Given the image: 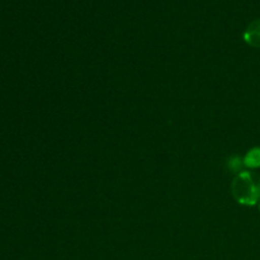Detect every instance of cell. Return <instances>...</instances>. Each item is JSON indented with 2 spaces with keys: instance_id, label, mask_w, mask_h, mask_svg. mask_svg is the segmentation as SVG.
Returning <instances> with one entry per match:
<instances>
[{
  "instance_id": "cell-1",
  "label": "cell",
  "mask_w": 260,
  "mask_h": 260,
  "mask_svg": "<svg viewBox=\"0 0 260 260\" xmlns=\"http://www.w3.org/2000/svg\"><path fill=\"white\" fill-rule=\"evenodd\" d=\"M231 194L243 206L258 205L260 202V177L253 172L243 170L235 175L231 183Z\"/></svg>"
},
{
  "instance_id": "cell-2",
  "label": "cell",
  "mask_w": 260,
  "mask_h": 260,
  "mask_svg": "<svg viewBox=\"0 0 260 260\" xmlns=\"http://www.w3.org/2000/svg\"><path fill=\"white\" fill-rule=\"evenodd\" d=\"M244 41L254 48H260V18L253 20L243 35Z\"/></svg>"
},
{
  "instance_id": "cell-3",
  "label": "cell",
  "mask_w": 260,
  "mask_h": 260,
  "mask_svg": "<svg viewBox=\"0 0 260 260\" xmlns=\"http://www.w3.org/2000/svg\"><path fill=\"white\" fill-rule=\"evenodd\" d=\"M244 165L250 169H256L260 168V146L253 147L246 152V155L243 159Z\"/></svg>"
},
{
  "instance_id": "cell-4",
  "label": "cell",
  "mask_w": 260,
  "mask_h": 260,
  "mask_svg": "<svg viewBox=\"0 0 260 260\" xmlns=\"http://www.w3.org/2000/svg\"><path fill=\"white\" fill-rule=\"evenodd\" d=\"M243 167H244V161L241 157L239 156H231L229 157L228 160V169L230 170L231 173L234 174H239V173L243 172Z\"/></svg>"
},
{
  "instance_id": "cell-5",
  "label": "cell",
  "mask_w": 260,
  "mask_h": 260,
  "mask_svg": "<svg viewBox=\"0 0 260 260\" xmlns=\"http://www.w3.org/2000/svg\"><path fill=\"white\" fill-rule=\"evenodd\" d=\"M259 211H260V202H259Z\"/></svg>"
}]
</instances>
